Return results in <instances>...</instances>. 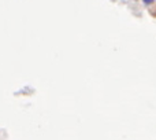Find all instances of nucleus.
Here are the masks:
<instances>
[{
    "label": "nucleus",
    "mask_w": 156,
    "mask_h": 140,
    "mask_svg": "<svg viewBox=\"0 0 156 140\" xmlns=\"http://www.w3.org/2000/svg\"><path fill=\"white\" fill-rule=\"evenodd\" d=\"M144 3H145V4H152V3L155 2V0H143Z\"/></svg>",
    "instance_id": "1"
}]
</instances>
